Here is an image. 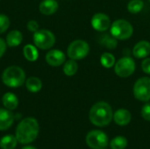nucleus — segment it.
Returning a JSON list of instances; mask_svg holds the SVG:
<instances>
[{
	"label": "nucleus",
	"mask_w": 150,
	"mask_h": 149,
	"mask_svg": "<svg viewBox=\"0 0 150 149\" xmlns=\"http://www.w3.org/2000/svg\"><path fill=\"white\" fill-rule=\"evenodd\" d=\"M40 131L37 119L34 118H25L22 119L16 128V138L21 144H29L36 140Z\"/></svg>",
	"instance_id": "1"
},
{
	"label": "nucleus",
	"mask_w": 150,
	"mask_h": 149,
	"mask_svg": "<svg viewBox=\"0 0 150 149\" xmlns=\"http://www.w3.org/2000/svg\"><path fill=\"white\" fill-rule=\"evenodd\" d=\"M89 118L91 122L97 126H106L113 119L111 105L105 102H98L90 110Z\"/></svg>",
	"instance_id": "2"
},
{
	"label": "nucleus",
	"mask_w": 150,
	"mask_h": 149,
	"mask_svg": "<svg viewBox=\"0 0 150 149\" xmlns=\"http://www.w3.org/2000/svg\"><path fill=\"white\" fill-rule=\"evenodd\" d=\"M2 82L9 88H18L25 83V73L18 66H10L4 70Z\"/></svg>",
	"instance_id": "3"
},
{
	"label": "nucleus",
	"mask_w": 150,
	"mask_h": 149,
	"mask_svg": "<svg viewBox=\"0 0 150 149\" xmlns=\"http://www.w3.org/2000/svg\"><path fill=\"white\" fill-rule=\"evenodd\" d=\"M111 35L119 40H126L132 37L134 33V27L130 22L120 18L115 20L110 27Z\"/></svg>",
	"instance_id": "4"
},
{
	"label": "nucleus",
	"mask_w": 150,
	"mask_h": 149,
	"mask_svg": "<svg viewBox=\"0 0 150 149\" xmlns=\"http://www.w3.org/2000/svg\"><path fill=\"white\" fill-rule=\"evenodd\" d=\"M33 40L34 46L37 48L41 50H47L54 47L56 39L51 31L47 29H40L33 32Z\"/></svg>",
	"instance_id": "5"
},
{
	"label": "nucleus",
	"mask_w": 150,
	"mask_h": 149,
	"mask_svg": "<svg viewBox=\"0 0 150 149\" xmlns=\"http://www.w3.org/2000/svg\"><path fill=\"white\" fill-rule=\"evenodd\" d=\"M90 52L89 44L83 40H76L72 41L67 49V55L69 59L78 61L84 59Z\"/></svg>",
	"instance_id": "6"
},
{
	"label": "nucleus",
	"mask_w": 150,
	"mask_h": 149,
	"mask_svg": "<svg viewBox=\"0 0 150 149\" xmlns=\"http://www.w3.org/2000/svg\"><path fill=\"white\" fill-rule=\"evenodd\" d=\"M135 61L129 55L124 56L120 58L114 65V72L115 74L121 77L126 78L132 76L135 71Z\"/></svg>",
	"instance_id": "7"
},
{
	"label": "nucleus",
	"mask_w": 150,
	"mask_h": 149,
	"mask_svg": "<svg viewBox=\"0 0 150 149\" xmlns=\"http://www.w3.org/2000/svg\"><path fill=\"white\" fill-rule=\"evenodd\" d=\"M134 97L142 102H148L150 100V78L141 77L139 78L133 89Z\"/></svg>",
	"instance_id": "8"
},
{
	"label": "nucleus",
	"mask_w": 150,
	"mask_h": 149,
	"mask_svg": "<svg viewBox=\"0 0 150 149\" xmlns=\"http://www.w3.org/2000/svg\"><path fill=\"white\" fill-rule=\"evenodd\" d=\"M86 144L92 149H105L108 145L107 135L99 130H92L86 135Z\"/></svg>",
	"instance_id": "9"
},
{
	"label": "nucleus",
	"mask_w": 150,
	"mask_h": 149,
	"mask_svg": "<svg viewBox=\"0 0 150 149\" xmlns=\"http://www.w3.org/2000/svg\"><path fill=\"white\" fill-rule=\"evenodd\" d=\"M91 26L98 32H105L111 27V19L105 13L98 12L91 18Z\"/></svg>",
	"instance_id": "10"
},
{
	"label": "nucleus",
	"mask_w": 150,
	"mask_h": 149,
	"mask_svg": "<svg viewBox=\"0 0 150 149\" xmlns=\"http://www.w3.org/2000/svg\"><path fill=\"white\" fill-rule=\"evenodd\" d=\"M45 59L49 66L59 67L64 64L66 61V55L60 49H52L47 53Z\"/></svg>",
	"instance_id": "11"
},
{
	"label": "nucleus",
	"mask_w": 150,
	"mask_h": 149,
	"mask_svg": "<svg viewBox=\"0 0 150 149\" xmlns=\"http://www.w3.org/2000/svg\"><path fill=\"white\" fill-rule=\"evenodd\" d=\"M150 54V42L141 40L137 42L133 48V55L137 59H144Z\"/></svg>",
	"instance_id": "12"
},
{
	"label": "nucleus",
	"mask_w": 150,
	"mask_h": 149,
	"mask_svg": "<svg viewBox=\"0 0 150 149\" xmlns=\"http://www.w3.org/2000/svg\"><path fill=\"white\" fill-rule=\"evenodd\" d=\"M14 122V115L6 108H0V131L9 129Z\"/></svg>",
	"instance_id": "13"
},
{
	"label": "nucleus",
	"mask_w": 150,
	"mask_h": 149,
	"mask_svg": "<svg viewBox=\"0 0 150 149\" xmlns=\"http://www.w3.org/2000/svg\"><path fill=\"white\" fill-rule=\"evenodd\" d=\"M59 4L56 0H42L39 5V11L41 14L46 16L53 15L57 11Z\"/></svg>",
	"instance_id": "14"
},
{
	"label": "nucleus",
	"mask_w": 150,
	"mask_h": 149,
	"mask_svg": "<svg viewBox=\"0 0 150 149\" xmlns=\"http://www.w3.org/2000/svg\"><path fill=\"white\" fill-rule=\"evenodd\" d=\"M132 119L131 112L126 109H119L113 113V120L114 122L121 126H127L130 123Z\"/></svg>",
	"instance_id": "15"
},
{
	"label": "nucleus",
	"mask_w": 150,
	"mask_h": 149,
	"mask_svg": "<svg viewBox=\"0 0 150 149\" xmlns=\"http://www.w3.org/2000/svg\"><path fill=\"white\" fill-rule=\"evenodd\" d=\"M22 40H23V35L22 32L18 30H11L7 33L6 44L11 47H15L19 46Z\"/></svg>",
	"instance_id": "16"
},
{
	"label": "nucleus",
	"mask_w": 150,
	"mask_h": 149,
	"mask_svg": "<svg viewBox=\"0 0 150 149\" xmlns=\"http://www.w3.org/2000/svg\"><path fill=\"white\" fill-rule=\"evenodd\" d=\"M2 103L3 105L4 106V108L12 111L15 110L18 105V98L17 97V96L11 92H7L5 94H4L3 97H2Z\"/></svg>",
	"instance_id": "17"
},
{
	"label": "nucleus",
	"mask_w": 150,
	"mask_h": 149,
	"mask_svg": "<svg viewBox=\"0 0 150 149\" xmlns=\"http://www.w3.org/2000/svg\"><path fill=\"white\" fill-rule=\"evenodd\" d=\"M25 87L31 93H37L42 88V82L37 76H31L25 80Z\"/></svg>",
	"instance_id": "18"
},
{
	"label": "nucleus",
	"mask_w": 150,
	"mask_h": 149,
	"mask_svg": "<svg viewBox=\"0 0 150 149\" xmlns=\"http://www.w3.org/2000/svg\"><path fill=\"white\" fill-rule=\"evenodd\" d=\"M24 57L29 61H35L39 58V52L35 46L32 44H27L23 48Z\"/></svg>",
	"instance_id": "19"
},
{
	"label": "nucleus",
	"mask_w": 150,
	"mask_h": 149,
	"mask_svg": "<svg viewBox=\"0 0 150 149\" xmlns=\"http://www.w3.org/2000/svg\"><path fill=\"white\" fill-rule=\"evenodd\" d=\"M18 140L16 136L13 135H5L0 140V148L2 149H14L17 147Z\"/></svg>",
	"instance_id": "20"
},
{
	"label": "nucleus",
	"mask_w": 150,
	"mask_h": 149,
	"mask_svg": "<svg viewBox=\"0 0 150 149\" xmlns=\"http://www.w3.org/2000/svg\"><path fill=\"white\" fill-rule=\"evenodd\" d=\"M78 70V64L75 60H69L64 62L63 64V73L67 76H72L76 75Z\"/></svg>",
	"instance_id": "21"
},
{
	"label": "nucleus",
	"mask_w": 150,
	"mask_h": 149,
	"mask_svg": "<svg viewBox=\"0 0 150 149\" xmlns=\"http://www.w3.org/2000/svg\"><path fill=\"white\" fill-rule=\"evenodd\" d=\"M100 63L105 68H111L115 65V57L112 53L105 52L100 57Z\"/></svg>",
	"instance_id": "22"
},
{
	"label": "nucleus",
	"mask_w": 150,
	"mask_h": 149,
	"mask_svg": "<svg viewBox=\"0 0 150 149\" xmlns=\"http://www.w3.org/2000/svg\"><path fill=\"white\" fill-rule=\"evenodd\" d=\"M100 44L109 49H114L117 47L118 42H117V40L114 37H112V35L104 34V35H102V37L100 39Z\"/></svg>",
	"instance_id": "23"
},
{
	"label": "nucleus",
	"mask_w": 150,
	"mask_h": 149,
	"mask_svg": "<svg viewBox=\"0 0 150 149\" xmlns=\"http://www.w3.org/2000/svg\"><path fill=\"white\" fill-rule=\"evenodd\" d=\"M127 146V140L124 136H117L110 142L112 149H125Z\"/></svg>",
	"instance_id": "24"
},
{
	"label": "nucleus",
	"mask_w": 150,
	"mask_h": 149,
	"mask_svg": "<svg viewBox=\"0 0 150 149\" xmlns=\"http://www.w3.org/2000/svg\"><path fill=\"white\" fill-rule=\"evenodd\" d=\"M144 6V3L142 0H131L127 4V11L130 13L136 14L139 13Z\"/></svg>",
	"instance_id": "25"
},
{
	"label": "nucleus",
	"mask_w": 150,
	"mask_h": 149,
	"mask_svg": "<svg viewBox=\"0 0 150 149\" xmlns=\"http://www.w3.org/2000/svg\"><path fill=\"white\" fill-rule=\"evenodd\" d=\"M10 26V18L5 14L0 13V34L5 32Z\"/></svg>",
	"instance_id": "26"
},
{
	"label": "nucleus",
	"mask_w": 150,
	"mask_h": 149,
	"mask_svg": "<svg viewBox=\"0 0 150 149\" xmlns=\"http://www.w3.org/2000/svg\"><path fill=\"white\" fill-rule=\"evenodd\" d=\"M142 117L147 120V121H150V104L148 103L146 105H143V107L142 108V112H141Z\"/></svg>",
	"instance_id": "27"
},
{
	"label": "nucleus",
	"mask_w": 150,
	"mask_h": 149,
	"mask_svg": "<svg viewBox=\"0 0 150 149\" xmlns=\"http://www.w3.org/2000/svg\"><path fill=\"white\" fill-rule=\"evenodd\" d=\"M142 69L144 73L150 75V57H146L142 62Z\"/></svg>",
	"instance_id": "28"
},
{
	"label": "nucleus",
	"mask_w": 150,
	"mask_h": 149,
	"mask_svg": "<svg viewBox=\"0 0 150 149\" xmlns=\"http://www.w3.org/2000/svg\"><path fill=\"white\" fill-rule=\"evenodd\" d=\"M26 27L27 29L32 32H35L39 30V24L36 20H30L27 22L26 24Z\"/></svg>",
	"instance_id": "29"
},
{
	"label": "nucleus",
	"mask_w": 150,
	"mask_h": 149,
	"mask_svg": "<svg viewBox=\"0 0 150 149\" xmlns=\"http://www.w3.org/2000/svg\"><path fill=\"white\" fill-rule=\"evenodd\" d=\"M6 41H4L2 38H0V58L4 54L6 51Z\"/></svg>",
	"instance_id": "30"
},
{
	"label": "nucleus",
	"mask_w": 150,
	"mask_h": 149,
	"mask_svg": "<svg viewBox=\"0 0 150 149\" xmlns=\"http://www.w3.org/2000/svg\"><path fill=\"white\" fill-rule=\"evenodd\" d=\"M22 149H37L36 148H34V147H32V146H25V147H24Z\"/></svg>",
	"instance_id": "31"
},
{
	"label": "nucleus",
	"mask_w": 150,
	"mask_h": 149,
	"mask_svg": "<svg viewBox=\"0 0 150 149\" xmlns=\"http://www.w3.org/2000/svg\"><path fill=\"white\" fill-rule=\"evenodd\" d=\"M149 2H150V0H149Z\"/></svg>",
	"instance_id": "32"
}]
</instances>
